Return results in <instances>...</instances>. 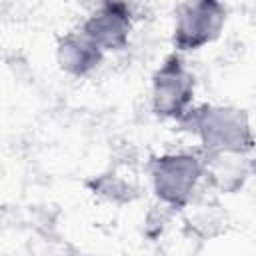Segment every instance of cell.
Masks as SVG:
<instances>
[{
  "label": "cell",
  "instance_id": "6da1fadb",
  "mask_svg": "<svg viewBox=\"0 0 256 256\" xmlns=\"http://www.w3.org/2000/svg\"><path fill=\"white\" fill-rule=\"evenodd\" d=\"M226 10L216 2H186L176 10L174 40L182 50H196L210 42L224 24Z\"/></svg>",
  "mask_w": 256,
  "mask_h": 256
},
{
  "label": "cell",
  "instance_id": "7a4b0ae2",
  "mask_svg": "<svg viewBox=\"0 0 256 256\" xmlns=\"http://www.w3.org/2000/svg\"><path fill=\"white\" fill-rule=\"evenodd\" d=\"M200 176V166L190 156L162 158L156 166L154 180L158 194L170 204H182L194 190Z\"/></svg>",
  "mask_w": 256,
  "mask_h": 256
},
{
  "label": "cell",
  "instance_id": "3957f363",
  "mask_svg": "<svg viewBox=\"0 0 256 256\" xmlns=\"http://www.w3.org/2000/svg\"><path fill=\"white\" fill-rule=\"evenodd\" d=\"M128 16L130 12L124 4H104L86 20L82 32L90 36L102 50L118 48L128 38V30H130Z\"/></svg>",
  "mask_w": 256,
  "mask_h": 256
},
{
  "label": "cell",
  "instance_id": "277c9868",
  "mask_svg": "<svg viewBox=\"0 0 256 256\" xmlns=\"http://www.w3.org/2000/svg\"><path fill=\"white\" fill-rule=\"evenodd\" d=\"M190 78L178 58H170L154 82V104L158 114H178L190 98Z\"/></svg>",
  "mask_w": 256,
  "mask_h": 256
},
{
  "label": "cell",
  "instance_id": "5b68a950",
  "mask_svg": "<svg viewBox=\"0 0 256 256\" xmlns=\"http://www.w3.org/2000/svg\"><path fill=\"white\" fill-rule=\"evenodd\" d=\"M102 48L84 32H74L68 34L58 48V58L62 62V68L74 72V74H84L92 66L98 64Z\"/></svg>",
  "mask_w": 256,
  "mask_h": 256
}]
</instances>
